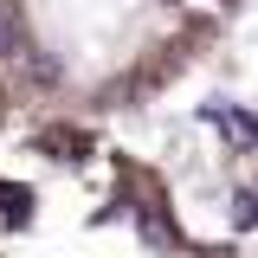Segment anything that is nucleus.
<instances>
[{
  "instance_id": "nucleus-1",
  "label": "nucleus",
  "mask_w": 258,
  "mask_h": 258,
  "mask_svg": "<svg viewBox=\"0 0 258 258\" xmlns=\"http://www.w3.org/2000/svg\"><path fill=\"white\" fill-rule=\"evenodd\" d=\"M252 0H0V64L32 103L116 116L168 97Z\"/></svg>"
}]
</instances>
